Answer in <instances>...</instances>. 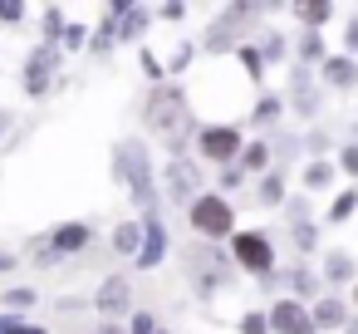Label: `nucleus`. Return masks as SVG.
Returning a JSON list of instances; mask_svg holds the SVG:
<instances>
[{"label": "nucleus", "instance_id": "2", "mask_svg": "<svg viewBox=\"0 0 358 334\" xmlns=\"http://www.w3.org/2000/svg\"><path fill=\"white\" fill-rule=\"evenodd\" d=\"M236 256H241L245 265H270V251H265L260 236H236Z\"/></svg>", "mask_w": 358, "mask_h": 334}, {"label": "nucleus", "instance_id": "4", "mask_svg": "<svg viewBox=\"0 0 358 334\" xmlns=\"http://www.w3.org/2000/svg\"><path fill=\"white\" fill-rule=\"evenodd\" d=\"M275 324H280V329H289V334H299V329H304V314H294V305H280Z\"/></svg>", "mask_w": 358, "mask_h": 334}, {"label": "nucleus", "instance_id": "3", "mask_svg": "<svg viewBox=\"0 0 358 334\" xmlns=\"http://www.w3.org/2000/svg\"><path fill=\"white\" fill-rule=\"evenodd\" d=\"M201 148H206L211 158H231V153H236V133H226V128H221V133H206Z\"/></svg>", "mask_w": 358, "mask_h": 334}, {"label": "nucleus", "instance_id": "1", "mask_svg": "<svg viewBox=\"0 0 358 334\" xmlns=\"http://www.w3.org/2000/svg\"><path fill=\"white\" fill-rule=\"evenodd\" d=\"M192 221H196V226H201L206 236H226V231H231V211H226V207H221L216 197L196 202V207H192Z\"/></svg>", "mask_w": 358, "mask_h": 334}]
</instances>
